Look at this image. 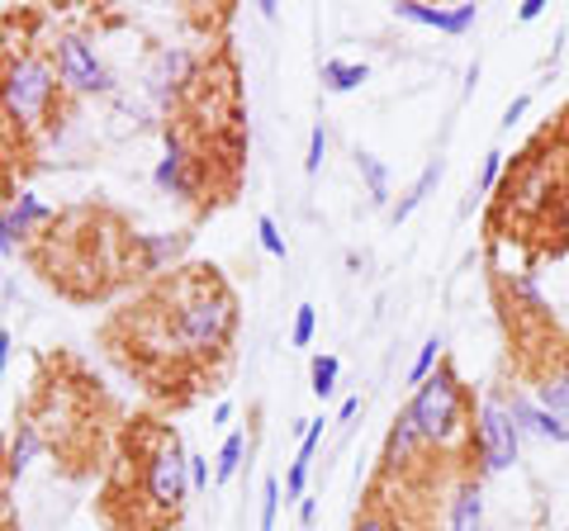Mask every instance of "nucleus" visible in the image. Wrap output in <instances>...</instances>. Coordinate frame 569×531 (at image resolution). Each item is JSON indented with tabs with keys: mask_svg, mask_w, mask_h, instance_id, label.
<instances>
[{
	"mask_svg": "<svg viewBox=\"0 0 569 531\" xmlns=\"http://www.w3.org/2000/svg\"><path fill=\"white\" fill-rule=\"evenodd\" d=\"M233 328H238V304L219 285V275L200 271L176 285V313L167 318V342H176V351H186V357H213V351L228 347Z\"/></svg>",
	"mask_w": 569,
	"mask_h": 531,
	"instance_id": "f257e3e1",
	"label": "nucleus"
},
{
	"mask_svg": "<svg viewBox=\"0 0 569 531\" xmlns=\"http://www.w3.org/2000/svg\"><path fill=\"white\" fill-rule=\"evenodd\" d=\"M408 409H413L418 428L427 437V451H441V455H460L475 447V422H470V389L466 380L456 375L451 361H441L432 375H427L413 399H408Z\"/></svg>",
	"mask_w": 569,
	"mask_h": 531,
	"instance_id": "f03ea898",
	"label": "nucleus"
},
{
	"mask_svg": "<svg viewBox=\"0 0 569 531\" xmlns=\"http://www.w3.org/2000/svg\"><path fill=\"white\" fill-rule=\"evenodd\" d=\"M58 67L43 58L39 48H14L0 58V119L14 133H33L43 129V119L52 114L58 100Z\"/></svg>",
	"mask_w": 569,
	"mask_h": 531,
	"instance_id": "7ed1b4c3",
	"label": "nucleus"
},
{
	"mask_svg": "<svg viewBox=\"0 0 569 531\" xmlns=\"http://www.w3.org/2000/svg\"><path fill=\"white\" fill-rule=\"evenodd\" d=\"M186 493H190V455L176 447V437H162L142 455V503H148L152 522L157 527L176 522V512L186 508Z\"/></svg>",
	"mask_w": 569,
	"mask_h": 531,
	"instance_id": "20e7f679",
	"label": "nucleus"
},
{
	"mask_svg": "<svg viewBox=\"0 0 569 531\" xmlns=\"http://www.w3.org/2000/svg\"><path fill=\"white\" fill-rule=\"evenodd\" d=\"M479 455V470L485 474H498V470H512L522 455V432L518 422H512L508 403H503V389H493V394H485V403H479L475 413V447Z\"/></svg>",
	"mask_w": 569,
	"mask_h": 531,
	"instance_id": "39448f33",
	"label": "nucleus"
},
{
	"mask_svg": "<svg viewBox=\"0 0 569 531\" xmlns=\"http://www.w3.org/2000/svg\"><path fill=\"white\" fill-rule=\"evenodd\" d=\"M52 67H58V81L67 91L77 96H104L114 91V77L104 72L100 52L81 39V33H62L58 43H52Z\"/></svg>",
	"mask_w": 569,
	"mask_h": 531,
	"instance_id": "423d86ee",
	"label": "nucleus"
},
{
	"mask_svg": "<svg viewBox=\"0 0 569 531\" xmlns=\"http://www.w3.org/2000/svg\"><path fill=\"white\" fill-rule=\"evenodd\" d=\"M194 81V52L186 48H157L152 52V67H148V96L162 104V110H171L176 100H181V91Z\"/></svg>",
	"mask_w": 569,
	"mask_h": 531,
	"instance_id": "0eeeda50",
	"label": "nucleus"
},
{
	"mask_svg": "<svg viewBox=\"0 0 569 531\" xmlns=\"http://www.w3.org/2000/svg\"><path fill=\"white\" fill-rule=\"evenodd\" d=\"M152 186L176 200H194L200 194V171H194V152L186 148V138L167 129V157L152 167Z\"/></svg>",
	"mask_w": 569,
	"mask_h": 531,
	"instance_id": "6e6552de",
	"label": "nucleus"
},
{
	"mask_svg": "<svg viewBox=\"0 0 569 531\" xmlns=\"http://www.w3.org/2000/svg\"><path fill=\"white\" fill-rule=\"evenodd\" d=\"M503 403L512 422H518L522 437H541V441H556V447H569V422L556 418L550 409H541L537 394H522V389H503Z\"/></svg>",
	"mask_w": 569,
	"mask_h": 531,
	"instance_id": "1a4fd4ad",
	"label": "nucleus"
},
{
	"mask_svg": "<svg viewBox=\"0 0 569 531\" xmlns=\"http://www.w3.org/2000/svg\"><path fill=\"white\" fill-rule=\"evenodd\" d=\"M395 14H399V20H408V24H418V29H437V33H451V39H460V33L475 29L479 6H422V0H399Z\"/></svg>",
	"mask_w": 569,
	"mask_h": 531,
	"instance_id": "9d476101",
	"label": "nucleus"
},
{
	"mask_svg": "<svg viewBox=\"0 0 569 531\" xmlns=\"http://www.w3.org/2000/svg\"><path fill=\"white\" fill-rule=\"evenodd\" d=\"M422 455H427V437L418 428L413 409L403 403L395 413V422H389V437H385V470H413Z\"/></svg>",
	"mask_w": 569,
	"mask_h": 531,
	"instance_id": "9b49d317",
	"label": "nucleus"
},
{
	"mask_svg": "<svg viewBox=\"0 0 569 531\" xmlns=\"http://www.w3.org/2000/svg\"><path fill=\"white\" fill-rule=\"evenodd\" d=\"M186 247H190V233H142L133 238V252H138V266H142V275H162L171 271L176 261L186 257Z\"/></svg>",
	"mask_w": 569,
	"mask_h": 531,
	"instance_id": "f8f14e48",
	"label": "nucleus"
},
{
	"mask_svg": "<svg viewBox=\"0 0 569 531\" xmlns=\"http://www.w3.org/2000/svg\"><path fill=\"white\" fill-rule=\"evenodd\" d=\"M43 447H48V437H43V428L33 418H20L10 428V441H6V474L10 480H20V474H29V465L43 455Z\"/></svg>",
	"mask_w": 569,
	"mask_h": 531,
	"instance_id": "ddd939ff",
	"label": "nucleus"
},
{
	"mask_svg": "<svg viewBox=\"0 0 569 531\" xmlns=\"http://www.w3.org/2000/svg\"><path fill=\"white\" fill-rule=\"evenodd\" d=\"M323 432H328V418H309V432L299 437V455L290 460V474H284V503H290V499L305 503L309 465H313V451H318V441H323Z\"/></svg>",
	"mask_w": 569,
	"mask_h": 531,
	"instance_id": "4468645a",
	"label": "nucleus"
},
{
	"mask_svg": "<svg viewBox=\"0 0 569 531\" xmlns=\"http://www.w3.org/2000/svg\"><path fill=\"white\" fill-rule=\"evenodd\" d=\"M6 219H10V228H14V238L24 242V238L39 233L43 223H52V209H48L33 190H14L10 204H6Z\"/></svg>",
	"mask_w": 569,
	"mask_h": 531,
	"instance_id": "2eb2a0df",
	"label": "nucleus"
},
{
	"mask_svg": "<svg viewBox=\"0 0 569 531\" xmlns=\"http://www.w3.org/2000/svg\"><path fill=\"white\" fill-rule=\"evenodd\" d=\"M537 403L569 422V351H565V357L537 380Z\"/></svg>",
	"mask_w": 569,
	"mask_h": 531,
	"instance_id": "dca6fc26",
	"label": "nucleus"
},
{
	"mask_svg": "<svg viewBox=\"0 0 569 531\" xmlns=\"http://www.w3.org/2000/svg\"><path fill=\"white\" fill-rule=\"evenodd\" d=\"M447 531H485V489H479L475 480L456 489V503H451Z\"/></svg>",
	"mask_w": 569,
	"mask_h": 531,
	"instance_id": "f3484780",
	"label": "nucleus"
},
{
	"mask_svg": "<svg viewBox=\"0 0 569 531\" xmlns=\"http://www.w3.org/2000/svg\"><path fill=\"white\" fill-rule=\"evenodd\" d=\"M498 280H503V290H508L512 304H522L531 318H550L546 294L537 285V271H498Z\"/></svg>",
	"mask_w": 569,
	"mask_h": 531,
	"instance_id": "a211bd4d",
	"label": "nucleus"
},
{
	"mask_svg": "<svg viewBox=\"0 0 569 531\" xmlns=\"http://www.w3.org/2000/svg\"><path fill=\"white\" fill-rule=\"evenodd\" d=\"M441 176H447V167H441V157H437V162H427V167H422V176H418V181L403 190V200H399L395 209H389V219H395V223L413 219V209H418V204L427 200V194H432V190L441 186Z\"/></svg>",
	"mask_w": 569,
	"mask_h": 531,
	"instance_id": "6ab92c4d",
	"label": "nucleus"
},
{
	"mask_svg": "<svg viewBox=\"0 0 569 531\" xmlns=\"http://www.w3.org/2000/svg\"><path fill=\"white\" fill-rule=\"evenodd\" d=\"M323 91H332V96H351V91H361V86L370 81V67L366 62H342V58H328L323 62Z\"/></svg>",
	"mask_w": 569,
	"mask_h": 531,
	"instance_id": "aec40b11",
	"label": "nucleus"
},
{
	"mask_svg": "<svg viewBox=\"0 0 569 531\" xmlns=\"http://www.w3.org/2000/svg\"><path fill=\"white\" fill-rule=\"evenodd\" d=\"M356 171H361V181L370 190V204H389V167L380 162V157L356 148Z\"/></svg>",
	"mask_w": 569,
	"mask_h": 531,
	"instance_id": "412c9836",
	"label": "nucleus"
},
{
	"mask_svg": "<svg viewBox=\"0 0 569 531\" xmlns=\"http://www.w3.org/2000/svg\"><path fill=\"white\" fill-rule=\"evenodd\" d=\"M242 455H247V432H228L219 455H213V484H228L233 474L242 470Z\"/></svg>",
	"mask_w": 569,
	"mask_h": 531,
	"instance_id": "4be33fe9",
	"label": "nucleus"
},
{
	"mask_svg": "<svg viewBox=\"0 0 569 531\" xmlns=\"http://www.w3.org/2000/svg\"><path fill=\"white\" fill-rule=\"evenodd\" d=\"M309 389H313V394L318 399H332L337 394V380H342V361H337V357H328V351H323V357H313L309 361Z\"/></svg>",
	"mask_w": 569,
	"mask_h": 531,
	"instance_id": "5701e85b",
	"label": "nucleus"
},
{
	"mask_svg": "<svg viewBox=\"0 0 569 531\" xmlns=\"http://www.w3.org/2000/svg\"><path fill=\"white\" fill-rule=\"evenodd\" d=\"M441 347H447V342H441V338H427L422 347H418V357H413V365H408V384H422L427 375H432V370L441 365Z\"/></svg>",
	"mask_w": 569,
	"mask_h": 531,
	"instance_id": "b1692460",
	"label": "nucleus"
},
{
	"mask_svg": "<svg viewBox=\"0 0 569 531\" xmlns=\"http://www.w3.org/2000/svg\"><path fill=\"white\" fill-rule=\"evenodd\" d=\"M313 332H318V309H313V304H299V309H295L290 342H295V347H309V342H313Z\"/></svg>",
	"mask_w": 569,
	"mask_h": 531,
	"instance_id": "393cba45",
	"label": "nucleus"
},
{
	"mask_svg": "<svg viewBox=\"0 0 569 531\" xmlns=\"http://www.w3.org/2000/svg\"><path fill=\"white\" fill-rule=\"evenodd\" d=\"M280 499H284V489H280V480H266L261 484V531H276V512H280Z\"/></svg>",
	"mask_w": 569,
	"mask_h": 531,
	"instance_id": "a878e982",
	"label": "nucleus"
},
{
	"mask_svg": "<svg viewBox=\"0 0 569 531\" xmlns=\"http://www.w3.org/2000/svg\"><path fill=\"white\" fill-rule=\"evenodd\" d=\"M257 238H261V252H266V257L284 261V238H280V228H276L271 214H261V219H257Z\"/></svg>",
	"mask_w": 569,
	"mask_h": 531,
	"instance_id": "bb28decb",
	"label": "nucleus"
},
{
	"mask_svg": "<svg viewBox=\"0 0 569 531\" xmlns=\"http://www.w3.org/2000/svg\"><path fill=\"white\" fill-rule=\"evenodd\" d=\"M323 157H328V129H323V123H313V129H309V157H305V171H309V176H318V171H323Z\"/></svg>",
	"mask_w": 569,
	"mask_h": 531,
	"instance_id": "cd10ccee",
	"label": "nucleus"
},
{
	"mask_svg": "<svg viewBox=\"0 0 569 531\" xmlns=\"http://www.w3.org/2000/svg\"><path fill=\"white\" fill-rule=\"evenodd\" d=\"M498 176H503V152H485V167H479V194L498 186Z\"/></svg>",
	"mask_w": 569,
	"mask_h": 531,
	"instance_id": "c85d7f7f",
	"label": "nucleus"
},
{
	"mask_svg": "<svg viewBox=\"0 0 569 531\" xmlns=\"http://www.w3.org/2000/svg\"><path fill=\"white\" fill-rule=\"evenodd\" d=\"M527 110H531V96H512V100H508V110H503V133L518 129Z\"/></svg>",
	"mask_w": 569,
	"mask_h": 531,
	"instance_id": "c756f323",
	"label": "nucleus"
},
{
	"mask_svg": "<svg viewBox=\"0 0 569 531\" xmlns=\"http://www.w3.org/2000/svg\"><path fill=\"white\" fill-rule=\"evenodd\" d=\"M20 252V238H14V228L6 219V204H0V257H14Z\"/></svg>",
	"mask_w": 569,
	"mask_h": 531,
	"instance_id": "7c9ffc66",
	"label": "nucleus"
},
{
	"mask_svg": "<svg viewBox=\"0 0 569 531\" xmlns=\"http://www.w3.org/2000/svg\"><path fill=\"white\" fill-rule=\"evenodd\" d=\"M351 531H395V522H389L385 512H361V518L351 522Z\"/></svg>",
	"mask_w": 569,
	"mask_h": 531,
	"instance_id": "2f4dec72",
	"label": "nucleus"
},
{
	"mask_svg": "<svg viewBox=\"0 0 569 531\" xmlns=\"http://www.w3.org/2000/svg\"><path fill=\"white\" fill-rule=\"evenodd\" d=\"M190 489H209V455H190Z\"/></svg>",
	"mask_w": 569,
	"mask_h": 531,
	"instance_id": "473e14b6",
	"label": "nucleus"
},
{
	"mask_svg": "<svg viewBox=\"0 0 569 531\" xmlns=\"http://www.w3.org/2000/svg\"><path fill=\"white\" fill-rule=\"evenodd\" d=\"M541 14H546V0H522V6H518V20H522V24L541 20Z\"/></svg>",
	"mask_w": 569,
	"mask_h": 531,
	"instance_id": "72a5a7b5",
	"label": "nucleus"
},
{
	"mask_svg": "<svg viewBox=\"0 0 569 531\" xmlns=\"http://www.w3.org/2000/svg\"><path fill=\"white\" fill-rule=\"evenodd\" d=\"M228 422H233V403H213V422H209V428H228Z\"/></svg>",
	"mask_w": 569,
	"mask_h": 531,
	"instance_id": "f704fd0d",
	"label": "nucleus"
},
{
	"mask_svg": "<svg viewBox=\"0 0 569 531\" xmlns=\"http://www.w3.org/2000/svg\"><path fill=\"white\" fill-rule=\"evenodd\" d=\"M10 347H14V342H10V332L0 328V380H6V365H10Z\"/></svg>",
	"mask_w": 569,
	"mask_h": 531,
	"instance_id": "c9c22d12",
	"label": "nucleus"
},
{
	"mask_svg": "<svg viewBox=\"0 0 569 531\" xmlns=\"http://www.w3.org/2000/svg\"><path fill=\"white\" fill-rule=\"evenodd\" d=\"M356 413H361V399H342V409H337V422H351Z\"/></svg>",
	"mask_w": 569,
	"mask_h": 531,
	"instance_id": "e433bc0d",
	"label": "nucleus"
},
{
	"mask_svg": "<svg viewBox=\"0 0 569 531\" xmlns=\"http://www.w3.org/2000/svg\"><path fill=\"white\" fill-rule=\"evenodd\" d=\"M313 512H318L313 499H305V503H299V522H313Z\"/></svg>",
	"mask_w": 569,
	"mask_h": 531,
	"instance_id": "4c0bfd02",
	"label": "nucleus"
},
{
	"mask_svg": "<svg viewBox=\"0 0 569 531\" xmlns=\"http://www.w3.org/2000/svg\"><path fill=\"white\" fill-rule=\"evenodd\" d=\"M152 531H176V527H152Z\"/></svg>",
	"mask_w": 569,
	"mask_h": 531,
	"instance_id": "58836bf2",
	"label": "nucleus"
}]
</instances>
